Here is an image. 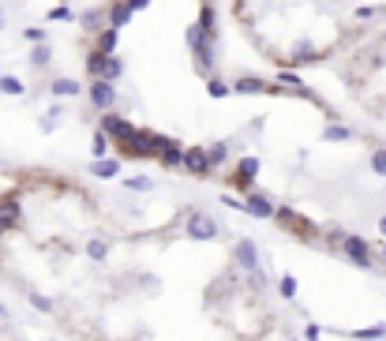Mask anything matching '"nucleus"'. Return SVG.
I'll list each match as a JSON object with an SVG mask.
<instances>
[{"label": "nucleus", "mask_w": 386, "mask_h": 341, "mask_svg": "<svg viewBox=\"0 0 386 341\" xmlns=\"http://www.w3.org/2000/svg\"><path fill=\"white\" fill-rule=\"evenodd\" d=\"M188 53H191V64H195L199 76H214L218 71V38L203 34L199 23L188 26Z\"/></svg>", "instance_id": "nucleus-1"}, {"label": "nucleus", "mask_w": 386, "mask_h": 341, "mask_svg": "<svg viewBox=\"0 0 386 341\" xmlns=\"http://www.w3.org/2000/svg\"><path fill=\"white\" fill-rule=\"evenodd\" d=\"M225 207H233V210H244V214H252V218H263V221H270L274 214H278V207H274L266 195H259V191H244L240 199L236 195H222Z\"/></svg>", "instance_id": "nucleus-2"}, {"label": "nucleus", "mask_w": 386, "mask_h": 341, "mask_svg": "<svg viewBox=\"0 0 386 341\" xmlns=\"http://www.w3.org/2000/svg\"><path fill=\"white\" fill-rule=\"evenodd\" d=\"M184 236H188V241H218L222 225L210 214H203V210H188V214H184Z\"/></svg>", "instance_id": "nucleus-3"}, {"label": "nucleus", "mask_w": 386, "mask_h": 341, "mask_svg": "<svg viewBox=\"0 0 386 341\" xmlns=\"http://www.w3.org/2000/svg\"><path fill=\"white\" fill-rule=\"evenodd\" d=\"M337 252H342V255H345V259L353 263V266H360V270H367V266H375V252H371V244H367L360 233H349L345 241H342V247H337Z\"/></svg>", "instance_id": "nucleus-4"}, {"label": "nucleus", "mask_w": 386, "mask_h": 341, "mask_svg": "<svg viewBox=\"0 0 386 341\" xmlns=\"http://www.w3.org/2000/svg\"><path fill=\"white\" fill-rule=\"evenodd\" d=\"M98 128H102V132H105L113 143H128L135 132H139V128H135L132 121H128V116H121V113H109V109H105L102 116H98Z\"/></svg>", "instance_id": "nucleus-5"}, {"label": "nucleus", "mask_w": 386, "mask_h": 341, "mask_svg": "<svg viewBox=\"0 0 386 341\" xmlns=\"http://www.w3.org/2000/svg\"><path fill=\"white\" fill-rule=\"evenodd\" d=\"M87 98H90V105L94 109H113L116 105V82H109V79H90L87 82Z\"/></svg>", "instance_id": "nucleus-6"}, {"label": "nucleus", "mask_w": 386, "mask_h": 341, "mask_svg": "<svg viewBox=\"0 0 386 341\" xmlns=\"http://www.w3.org/2000/svg\"><path fill=\"white\" fill-rule=\"evenodd\" d=\"M184 173H191V177H199V180L214 173V161H210L207 146H188V150H184Z\"/></svg>", "instance_id": "nucleus-7"}, {"label": "nucleus", "mask_w": 386, "mask_h": 341, "mask_svg": "<svg viewBox=\"0 0 386 341\" xmlns=\"http://www.w3.org/2000/svg\"><path fill=\"white\" fill-rule=\"evenodd\" d=\"M233 263L240 266V270H247V274H255L259 270V244L255 241H236V247H233Z\"/></svg>", "instance_id": "nucleus-8"}, {"label": "nucleus", "mask_w": 386, "mask_h": 341, "mask_svg": "<svg viewBox=\"0 0 386 341\" xmlns=\"http://www.w3.org/2000/svg\"><path fill=\"white\" fill-rule=\"evenodd\" d=\"M274 218H278L281 225H292V229H297L300 241H315V236H319V233H315V225H311V221H304L292 207H278V214H274Z\"/></svg>", "instance_id": "nucleus-9"}, {"label": "nucleus", "mask_w": 386, "mask_h": 341, "mask_svg": "<svg viewBox=\"0 0 386 341\" xmlns=\"http://www.w3.org/2000/svg\"><path fill=\"white\" fill-rule=\"evenodd\" d=\"M255 177H259V158H255V154H247V158L236 161V188L240 191H252Z\"/></svg>", "instance_id": "nucleus-10"}, {"label": "nucleus", "mask_w": 386, "mask_h": 341, "mask_svg": "<svg viewBox=\"0 0 386 341\" xmlns=\"http://www.w3.org/2000/svg\"><path fill=\"white\" fill-rule=\"evenodd\" d=\"M233 94H274V82H266L259 76H240L233 79Z\"/></svg>", "instance_id": "nucleus-11"}, {"label": "nucleus", "mask_w": 386, "mask_h": 341, "mask_svg": "<svg viewBox=\"0 0 386 341\" xmlns=\"http://www.w3.org/2000/svg\"><path fill=\"white\" fill-rule=\"evenodd\" d=\"M79 26H82L87 34L105 30V26H109V8H90V12H82V15H79Z\"/></svg>", "instance_id": "nucleus-12"}, {"label": "nucleus", "mask_w": 386, "mask_h": 341, "mask_svg": "<svg viewBox=\"0 0 386 341\" xmlns=\"http://www.w3.org/2000/svg\"><path fill=\"white\" fill-rule=\"evenodd\" d=\"M135 19V8L128 4V0H113L109 4V26H116V30H124L128 23Z\"/></svg>", "instance_id": "nucleus-13"}, {"label": "nucleus", "mask_w": 386, "mask_h": 341, "mask_svg": "<svg viewBox=\"0 0 386 341\" xmlns=\"http://www.w3.org/2000/svg\"><path fill=\"white\" fill-rule=\"evenodd\" d=\"M82 90H87V87H82V82H76L71 76H57V79L49 82V94H53V98H76V94H82Z\"/></svg>", "instance_id": "nucleus-14"}, {"label": "nucleus", "mask_w": 386, "mask_h": 341, "mask_svg": "<svg viewBox=\"0 0 386 341\" xmlns=\"http://www.w3.org/2000/svg\"><path fill=\"white\" fill-rule=\"evenodd\" d=\"M184 150H188V146H184L180 139H173V143H169V146H165V150L158 154L161 169H184Z\"/></svg>", "instance_id": "nucleus-15"}, {"label": "nucleus", "mask_w": 386, "mask_h": 341, "mask_svg": "<svg viewBox=\"0 0 386 341\" xmlns=\"http://www.w3.org/2000/svg\"><path fill=\"white\" fill-rule=\"evenodd\" d=\"M90 173H94L98 180H113L116 173H121V158H94L90 161Z\"/></svg>", "instance_id": "nucleus-16"}, {"label": "nucleus", "mask_w": 386, "mask_h": 341, "mask_svg": "<svg viewBox=\"0 0 386 341\" xmlns=\"http://www.w3.org/2000/svg\"><path fill=\"white\" fill-rule=\"evenodd\" d=\"M199 26H203V34H210V38H218V8L210 4V0H203V8H199Z\"/></svg>", "instance_id": "nucleus-17"}, {"label": "nucleus", "mask_w": 386, "mask_h": 341, "mask_svg": "<svg viewBox=\"0 0 386 341\" xmlns=\"http://www.w3.org/2000/svg\"><path fill=\"white\" fill-rule=\"evenodd\" d=\"M274 82H278L281 90H292V94H300V98H311L308 87H304V79H300L297 71H278V79H274Z\"/></svg>", "instance_id": "nucleus-18"}, {"label": "nucleus", "mask_w": 386, "mask_h": 341, "mask_svg": "<svg viewBox=\"0 0 386 341\" xmlns=\"http://www.w3.org/2000/svg\"><path fill=\"white\" fill-rule=\"evenodd\" d=\"M116 45H121V30H116V26H105V30H98V34H94V49L116 53Z\"/></svg>", "instance_id": "nucleus-19"}, {"label": "nucleus", "mask_w": 386, "mask_h": 341, "mask_svg": "<svg viewBox=\"0 0 386 341\" xmlns=\"http://www.w3.org/2000/svg\"><path fill=\"white\" fill-rule=\"evenodd\" d=\"M319 57H323V53H315V45H311V42H297L289 49V64H311Z\"/></svg>", "instance_id": "nucleus-20"}, {"label": "nucleus", "mask_w": 386, "mask_h": 341, "mask_svg": "<svg viewBox=\"0 0 386 341\" xmlns=\"http://www.w3.org/2000/svg\"><path fill=\"white\" fill-rule=\"evenodd\" d=\"M207 94L210 98H229L233 94V82H229L222 71H214V76H207Z\"/></svg>", "instance_id": "nucleus-21"}, {"label": "nucleus", "mask_w": 386, "mask_h": 341, "mask_svg": "<svg viewBox=\"0 0 386 341\" xmlns=\"http://www.w3.org/2000/svg\"><path fill=\"white\" fill-rule=\"evenodd\" d=\"M98 79L121 82V79H124V60L116 57V53H109V57H105V68H102V76H98Z\"/></svg>", "instance_id": "nucleus-22"}, {"label": "nucleus", "mask_w": 386, "mask_h": 341, "mask_svg": "<svg viewBox=\"0 0 386 341\" xmlns=\"http://www.w3.org/2000/svg\"><path fill=\"white\" fill-rule=\"evenodd\" d=\"M0 94H8V98H23V94H26V82H23V79H15V76H0Z\"/></svg>", "instance_id": "nucleus-23"}, {"label": "nucleus", "mask_w": 386, "mask_h": 341, "mask_svg": "<svg viewBox=\"0 0 386 341\" xmlns=\"http://www.w3.org/2000/svg\"><path fill=\"white\" fill-rule=\"evenodd\" d=\"M207 154H210V161H214V173H218V169L229 161V143H222V139H218V143H207Z\"/></svg>", "instance_id": "nucleus-24"}, {"label": "nucleus", "mask_w": 386, "mask_h": 341, "mask_svg": "<svg viewBox=\"0 0 386 341\" xmlns=\"http://www.w3.org/2000/svg\"><path fill=\"white\" fill-rule=\"evenodd\" d=\"M30 64H34V68H49V64H53V49L45 42H38L30 49Z\"/></svg>", "instance_id": "nucleus-25"}, {"label": "nucleus", "mask_w": 386, "mask_h": 341, "mask_svg": "<svg viewBox=\"0 0 386 341\" xmlns=\"http://www.w3.org/2000/svg\"><path fill=\"white\" fill-rule=\"evenodd\" d=\"M105 57H109V53H102V49H90V53H87V71H90V79H98V76H102Z\"/></svg>", "instance_id": "nucleus-26"}, {"label": "nucleus", "mask_w": 386, "mask_h": 341, "mask_svg": "<svg viewBox=\"0 0 386 341\" xmlns=\"http://www.w3.org/2000/svg\"><path fill=\"white\" fill-rule=\"evenodd\" d=\"M109 143H113V139H109L102 128H98L94 139H90V154H94V158H109Z\"/></svg>", "instance_id": "nucleus-27"}, {"label": "nucleus", "mask_w": 386, "mask_h": 341, "mask_svg": "<svg viewBox=\"0 0 386 341\" xmlns=\"http://www.w3.org/2000/svg\"><path fill=\"white\" fill-rule=\"evenodd\" d=\"M278 297L281 300H297V278H292V274H281L278 278Z\"/></svg>", "instance_id": "nucleus-28"}, {"label": "nucleus", "mask_w": 386, "mask_h": 341, "mask_svg": "<svg viewBox=\"0 0 386 341\" xmlns=\"http://www.w3.org/2000/svg\"><path fill=\"white\" fill-rule=\"evenodd\" d=\"M19 199H0V218H4V221H12V225H15V221H19Z\"/></svg>", "instance_id": "nucleus-29"}, {"label": "nucleus", "mask_w": 386, "mask_h": 341, "mask_svg": "<svg viewBox=\"0 0 386 341\" xmlns=\"http://www.w3.org/2000/svg\"><path fill=\"white\" fill-rule=\"evenodd\" d=\"M87 255H90L94 263H105V259H109V244L94 236V241H87Z\"/></svg>", "instance_id": "nucleus-30"}, {"label": "nucleus", "mask_w": 386, "mask_h": 341, "mask_svg": "<svg viewBox=\"0 0 386 341\" xmlns=\"http://www.w3.org/2000/svg\"><path fill=\"white\" fill-rule=\"evenodd\" d=\"M323 139L326 143H345V139H353V132H349L345 124H330L326 132H323Z\"/></svg>", "instance_id": "nucleus-31"}, {"label": "nucleus", "mask_w": 386, "mask_h": 341, "mask_svg": "<svg viewBox=\"0 0 386 341\" xmlns=\"http://www.w3.org/2000/svg\"><path fill=\"white\" fill-rule=\"evenodd\" d=\"M60 121H64V105H53L49 113L42 116V124H38V128H42V132H53V128H57Z\"/></svg>", "instance_id": "nucleus-32"}, {"label": "nucleus", "mask_w": 386, "mask_h": 341, "mask_svg": "<svg viewBox=\"0 0 386 341\" xmlns=\"http://www.w3.org/2000/svg\"><path fill=\"white\" fill-rule=\"evenodd\" d=\"M353 338H360V341H375V338H386V322H375V326L353 330Z\"/></svg>", "instance_id": "nucleus-33"}, {"label": "nucleus", "mask_w": 386, "mask_h": 341, "mask_svg": "<svg viewBox=\"0 0 386 341\" xmlns=\"http://www.w3.org/2000/svg\"><path fill=\"white\" fill-rule=\"evenodd\" d=\"M49 19H53V23H79V15L71 12L68 4H60V8H53V12H49Z\"/></svg>", "instance_id": "nucleus-34"}, {"label": "nucleus", "mask_w": 386, "mask_h": 341, "mask_svg": "<svg viewBox=\"0 0 386 341\" xmlns=\"http://www.w3.org/2000/svg\"><path fill=\"white\" fill-rule=\"evenodd\" d=\"M371 173H379V177L386 180V146H379V150L371 154Z\"/></svg>", "instance_id": "nucleus-35"}, {"label": "nucleus", "mask_w": 386, "mask_h": 341, "mask_svg": "<svg viewBox=\"0 0 386 341\" xmlns=\"http://www.w3.org/2000/svg\"><path fill=\"white\" fill-rule=\"evenodd\" d=\"M345 236H349V229L334 225V229H330V233H326V244H330V247H342V241H345Z\"/></svg>", "instance_id": "nucleus-36"}, {"label": "nucleus", "mask_w": 386, "mask_h": 341, "mask_svg": "<svg viewBox=\"0 0 386 341\" xmlns=\"http://www.w3.org/2000/svg\"><path fill=\"white\" fill-rule=\"evenodd\" d=\"M26 300H30V308H38V311H53V300L42 297V292H30Z\"/></svg>", "instance_id": "nucleus-37"}, {"label": "nucleus", "mask_w": 386, "mask_h": 341, "mask_svg": "<svg viewBox=\"0 0 386 341\" xmlns=\"http://www.w3.org/2000/svg\"><path fill=\"white\" fill-rule=\"evenodd\" d=\"M128 188H132V191H150L154 180L150 177H132V180H128Z\"/></svg>", "instance_id": "nucleus-38"}, {"label": "nucleus", "mask_w": 386, "mask_h": 341, "mask_svg": "<svg viewBox=\"0 0 386 341\" xmlns=\"http://www.w3.org/2000/svg\"><path fill=\"white\" fill-rule=\"evenodd\" d=\"M356 19H360V23H367V19H375V15H379V8H371V4H364V8H356Z\"/></svg>", "instance_id": "nucleus-39"}, {"label": "nucleus", "mask_w": 386, "mask_h": 341, "mask_svg": "<svg viewBox=\"0 0 386 341\" xmlns=\"http://www.w3.org/2000/svg\"><path fill=\"white\" fill-rule=\"evenodd\" d=\"M23 38L38 45V42H45V30H42V26H26V30H23Z\"/></svg>", "instance_id": "nucleus-40"}, {"label": "nucleus", "mask_w": 386, "mask_h": 341, "mask_svg": "<svg viewBox=\"0 0 386 341\" xmlns=\"http://www.w3.org/2000/svg\"><path fill=\"white\" fill-rule=\"evenodd\" d=\"M304 338H308V341H319V338H323V330H319V326H308Z\"/></svg>", "instance_id": "nucleus-41"}, {"label": "nucleus", "mask_w": 386, "mask_h": 341, "mask_svg": "<svg viewBox=\"0 0 386 341\" xmlns=\"http://www.w3.org/2000/svg\"><path fill=\"white\" fill-rule=\"evenodd\" d=\"M128 4H132L135 12H146V8H150V0H128Z\"/></svg>", "instance_id": "nucleus-42"}, {"label": "nucleus", "mask_w": 386, "mask_h": 341, "mask_svg": "<svg viewBox=\"0 0 386 341\" xmlns=\"http://www.w3.org/2000/svg\"><path fill=\"white\" fill-rule=\"evenodd\" d=\"M12 229H15L12 221H4V218H0V241H4V233H12Z\"/></svg>", "instance_id": "nucleus-43"}, {"label": "nucleus", "mask_w": 386, "mask_h": 341, "mask_svg": "<svg viewBox=\"0 0 386 341\" xmlns=\"http://www.w3.org/2000/svg\"><path fill=\"white\" fill-rule=\"evenodd\" d=\"M379 233H383V241H386V214L379 218Z\"/></svg>", "instance_id": "nucleus-44"}, {"label": "nucleus", "mask_w": 386, "mask_h": 341, "mask_svg": "<svg viewBox=\"0 0 386 341\" xmlns=\"http://www.w3.org/2000/svg\"><path fill=\"white\" fill-rule=\"evenodd\" d=\"M4 23H8V15H4V8H0V30H4Z\"/></svg>", "instance_id": "nucleus-45"}, {"label": "nucleus", "mask_w": 386, "mask_h": 341, "mask_svg": "<svg viewBox=\"0 0 386 341\" xmlns=\"http://www.w3.org/2000/svg\"><path fill=\"white\" fill-rule=\"evenodd\" d=\"M383 263H386V247H383Z\"/></svg>", "instance_id": "nucleus-46"}]
</instances>
